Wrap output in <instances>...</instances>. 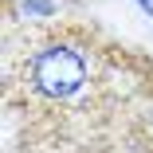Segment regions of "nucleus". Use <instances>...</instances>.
I'll return each mask as SVG.
<instances>
[{"mask_svg": "<svg viewBox=\"0 0 153 153\" xmlns=\"http://www.w3.org/2000/svg\"><path fill=\"white\" fill-rule=\"evenodd\" d=\"M27 79H32V90L43 94V98H55V102L71 98L82 86V79H86V59L75 47H67V43H51V47H43L32 59Z\"/></svg>", "mask_w": 153, "mask_h": 153, "instance_id": "1", "label": "nucleus"}]
</instances>
